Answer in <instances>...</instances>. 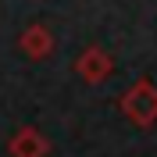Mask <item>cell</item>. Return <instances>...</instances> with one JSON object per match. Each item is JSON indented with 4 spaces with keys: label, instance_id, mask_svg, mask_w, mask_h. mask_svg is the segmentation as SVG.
I'll return each mask as SVG.
<instances>
[{
    "label": "cell",
    "instance_id": "1",
    "mask_svg": "<svg viewBox=\"0 0 157 157\" xmlns=\"http://www.w3.org/2000/svg\"><path fill=\"white\" fill-rule=\"evenodd\" d=\"M121 111L132 125H154L157 121V86L150 78H139L136 86L128 89L125 97H121Z\"/></svg>",
    "mask_w": 157,
    "mask_h": 157
},
{
    "label": "cell",
    "instance_id": "2",
    "mask_svg": "<svg viewBox=\"0 0 157 157\" xmlns=\"http://www.w3.org/2000/svg\"><path fill=\"white\" fill-rule=\"evenodd\" d=\"M75 71L82 75V82L97 86V82H104V78L114 71V61H111V54H107L104 47H89L86 54L75 61Z\"/></svg>",
    "mask_w": 157,
    "mask_h": 157
},
{
    "label": "cell",
    "instance_id": "3",
    "mask_svg": "<svg viewBox=\"0 0 157 157\" xmlns=\"http://www.w3.org/2000/svg\"><path fill=\"white\" fill-rule=\"evenodd\" d=\"M7 150H11V157H47L50 139L43 136L39 128H18V132L11 136Z\"/></svg>",
    "mask_w": 157,
    "mask_h": 157
},
{
    "label": "cell",
    "instance_id": "4",
    "mask_svg": "<svg viewBox=\"0 0 157 157\" xmlns=\"http://www.w3.org/2000/svg\"><path fill=\"white\" fill-rule=\"evenodd\" d=\"M21 50H25L29 57H47L50 50H54L50 29H47V25H29V29L21 32Z\"/></svg>",
    "mask_w": 157,
    "mask_h": 157
}]
</instances>
